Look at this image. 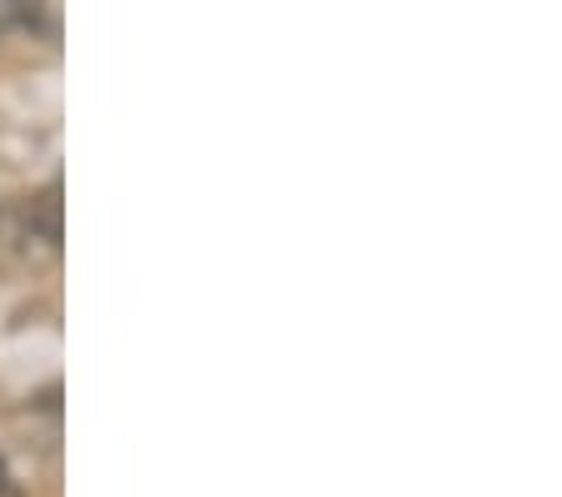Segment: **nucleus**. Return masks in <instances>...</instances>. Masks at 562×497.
<instances>
[{"mask_svg":"<svg viewBox=\"0 0 562 497\" xmlns=\"http://www.w3.org/2000/svg\"><path fill=\"white\" fill-rule=\"evenodd\" d=\"M0 493H5V467H0Z\"/></svg>","mask_w":562,"mask_h":497,"instance_id":"obj_1","label":"nucleus"}]
</instances>
